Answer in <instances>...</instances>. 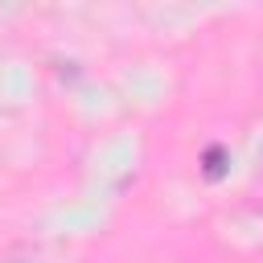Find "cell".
<instances>
[{"label":"cell","instance_id":"obj_1","mask_svg":"<svg viewBox=\"0 0 263 263\" xmlns=\"http://www.w3.org/2000/svg\"><path fill=\"white\" fill-rule=\"evenodd\" d=\"M226 164H230V152H226L222 144H210V148L201 152V177H205V181H222V177H226Z\"/></svg>","mask_w":263,"mask_h":263}]
</instances>
